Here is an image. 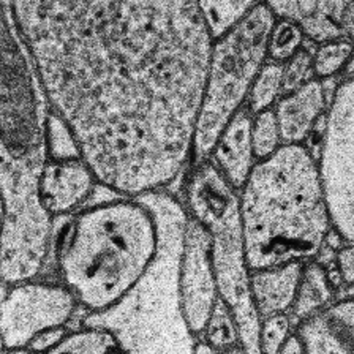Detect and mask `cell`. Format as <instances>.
<instances>
[{
  "label": "cell",
  "mask_w": 354,
  "mask_h": 354,
  "mask_svg": "<svg viewBox=\"0 0 354 354\" xmlns=\"http://www.w3.org/2000/svg\"><path fill=\"white\" fill-rule=\"evenodd\" d=\"M49 109L98 185L165 190L192 162L212 38L196 0H13Z\"/></svg>",
  "instance_id": "obj_1"
},
{
  "label": "cell",
  "mask_w": 354,
  "mask_h": 354,
  "mask_svg": "<svg viewBox=\"0 0 354 354\" xmlns=\"http://www.w3.org/2000/svg\"><path fill=\"white\" fill-rule=\"evenodd\" d=\"M49 104L15 18L13 0H0V279H35L46 261L53 217L38 196L46 160Z\"/></svg>",
  "instance_id": "obj_2"
},
{
  "label": "cell",
  "mask_w": 354,
  "mask_h": 354,
  "mask_svg": "<svg viewBox=\"0 0 354 354\" xmlns=\"http://www.w3.org/2000/svg\"><path fill=\"white\" fill-rule=\"evenodd\" d=\"M237 195L250 270L317 258L332 226L308 147L281 144L257 160Z\"/></svg>",
  "instance_id": "obj_3"
},
{
  "label": "cell",
  "mask_w": 354,
  "mask_h": 354,
  "mask_svg": "<svg viewBox=\"0 0 354 354\" xmlns=\"http://www.w3.org/2000/svg\"><path fill=\"white\" fill-rule=\"evenodd\" d=\"M157 245V223L140 199L95 204L60 234L55 253L60 280L87 313L102 312L140 280Z\"/></svg>",
  "instance_id": "obj_4"
},
{
  "label": "cell",
  "mask_w": 354,
  "mask_h": 354,
  "mask_svg": "<svg viewBox=\"0 0 354 354\" xmlns=\"http://www.w3.org/2000/svg\"><path fill=\"white\" fill-rule=\"evenodd\" d=\"M133 198L151 209L158 230L157 252L131 290L109 308L87 313L84 324L108 329L120 351L190 354L198 337L182 315L179 285L185 206L165 190Z\"/></svg>",
  "instance_id": "obj_5"
},
{
  "label": "cell",
  "mask_w": 354,
  "mask_h": 354,
  "mask_svg": "<svg viewBox=\"0 0 354 354\" xmlns=\"http://www.w3.org/2000/svg\"><path fill=\"white\" fill-rule=\"evenodd\" d=\"M187 214L209 234L218 297L234 315L243 351L259 353V318L250 295V268L239 212V195L209 158L192 166L185 185Z\"/></svg>",
  "instance_id": "obj_6"
},
{
  "label": "cell",
  "mask_w": 354,
  "mask_h": 354,
  "mask_svg": "<svg viewBox=\"0 0 354 354\" xmlns=\"http://www.w3.org/2000/svg\"><path fill=\"white\" fill-rule=\"evenodd\" d=\"M274 15L261 2L212 41L206 86L192 144V163L209 157L215 142L247 102L258 71L268 60Z\"/></svg>",
  "instance_id": "obj_7"
},
{
  "label": "cell",
  "mask_w": 354,
  "mask_h": 354,
  "mask_svg": "<svg viewBox=\"0 0 354 354\" xmlns=\"http://www.w3.org/2000/svg\"><path fill=\"white\" fill-rule=\"evenodd\" d=\"M324 114L317 162L330 226L346 243L354 239V81L339 82Z\"/></svg>",
  "instance_id": "obj_8"
},
{
  "label": "cell",
  "mask_w": 354,
  "mask_h": 354,
  "mask_svg": "<svg viewBox=\"0 0 354 354\" xmlns=\"http://www.w3.org/2000/svg\"><path fill=\"white\" fill-rule=\"evenodd\" d=\"M77 302L62 283L33 279L10 283L0 296V334L7 351H26L40 332L70 323Z\"/></svg>",
  "instance_id": "obj_9"
},
{
  "label": "cell",
  "mask_w": 354,
  "mask_h": 354,
  "mask_svg": "<svg viewBox=\"0 0 354 354\" xmlns=\"http://www.w3.org/2000/svg\"><path fill=\"white\" fill-rule=\"evenodd\" d=\"M179 285L182 315L192 334L199 337L218 299V290L210 261L209 234L206 228L188 214L182 245Z\"/></svg>",
  "instance_id": "obj_10"
},
{
  "label": "cell",
  "mask_w": 354,
  "mask_h": 354,
  "mask_svg": "<svg viewBox=\"0 0 354 354\" xmlns=\"http://www.w3.org/2000/svg\"><path fill=\"white\" fill-rule=\"evenodd\" d=\"M97 185L95 176L82 158H46L38 179V196L43 209L57 217L81 206Z\"/></svg>",
  "instance_id": "obj_11"
},
{
  "label": "cell",
  "mask_w": 354,
  "mask_h": 354,
  "mask_svg": "<svg viewBox=\"0 0 354 354\" xmlns=\"http://www.w3.org/2000/svg\"><path fill=\"white\" fill-rule=\"evenodd\" d=\"M296 334L308 354L354 353V301L348 295L297 323Z\"/></svg>",
  "instance_id": "obj_12"
},
{
  "label": "cell",
  "mask_w": 354,
  "mask_h": 354,
  "mask_svg": "<svg viewBox=\"0 0 354 354\" xmlns=\"http://www.w3.org/2000/svg\"><path fill=\"white\" fill-rule=\"evenodd\" d=\"M281 144H304L328 109L324 82L310 77L274 104Z\"/></svg>",
  "instance_id": "obj_13"
},
{
  "label": "cell",
  "mask_w": 354,
  "mask_h": 354,
  "mask_svg": "<svg viewBox=\"0 0 354 354\" xmlns=\"http://www.w3.org/2000/svg\"><path fill=\"white\" fill-rule=\"evenodd\" d=\"M250 127L252 114L243 104L221 131L207 157L236 192L245 184L254 165Z\"/></svg>",
  "instance_id": "obj_14"
},
{
  "label": "cell",
  "mask_w": 354,
  "mask_h": 354,
  "mask_svg": "<svg viewBox=\"0 0 354 354\" xmlns=\"http://www.w3.org/2000/svg\"><path fill=\"white\" fill-rule=\"evenodd\" d=\"M302 264L285 263L250 270V295L259 319L274 313H288L295 302Z\"/></svg>",
  "instance_id": "obj_15"
},
{
  "label": "cell",
  "mask_w": 354,
  "mask_h": 354,
  "mask_svg": "<svg viewBox=\"0 0 354 354\" xmlns=\"http://www.w3.org/2000/svg\"><path fill=\"white\" fill-rule=\"evenodd\" d=\"M353 3L354 0H321L317 13L299 24L306 40L317 44L337 38L353 40Z\"/></svg>",
  "instance_id": "obj_16"
},
{
  "label": "cell",
  "mask_w": 354,
  "mask_h": 354,
  "mask_svg": "<svg viewBox=\"0 0 354 354\" xmlns=\"http://www.w3.org/2000/svg\"><path fill=\"white\" fill-rule=\"evenodd\" d=\"M334 292L335 288L329 281L326 266L313 261V259L304 263L295 302L290 308L292 317L291 321L296 319L299 323L301 319L326 307L334 301Z\"/></svg>",
  "instance_id": "obj_17"
},
{
  "label": "cell",
  "mask_w": 354,
  "mask_h": 354,
  "mask_svg": "<svg viewBox=\"0 0 354 354\" xmlns=\"http://www.w3.org/2000/svg\"><path fill=\"white\" fill-rule=\"evenodd\" d=\"M196 2L214 41L245 18L258 3H261V0H196Z\"/></svg>",
  "instance_id": "obj_18"
},
{
  "label": "cell",
  "mask_w": 354,
  "mask_h": 354,
  "mask_svg": "<svg viewBox=\"0 0 354 354\" xmlns=\"http://www.w3.org/2000/svg\"><path fill=\"white\" fill-rule=\"evenodd\" d=\"M199 337H203V340L214 351H243L239 342V330H237L234 315H232L223 299L220 297L215 301L212 312H210Z\"/></svg>",
  "instance_id": "obj_19"
},
{
  "label": "cell",
  "mask_w": 354,
  "mask_h": 354,
  "mask_svg": "<svg viewBox=\"0 0 354 354\" xmlns=\"http://www.w3.org/2000/svg\"><path fill=\"white\" fill-rule=\"evenodd\" d=\"M353 62V40H337L319 43L312 53V75L317 80L326 81L337 75H343Z\"/></svg>",
  "instance_id": "obj_20"
},
{
  "label": "cell",
  "mask_w": 354,
  "mask_h": 354,
  "mask_svg": "<svg viewBox=\"0 0 354 354\" xmlns=\"http://www.w3.org/2000/svg\"><path fill=\"white\" fill-rule=\"evenodd\" d=\"M281 88H283V64L266 60L248 92L247 109L253 115L259 111L272 108L277 100L281 97Z\"/></svg>",
  "instance_id": "obj_21"
},
{
  "label": "cell",
  "mask_w": 354,
  "mask_h": 354,
  "mask_svg": "<svg viewBox=\"0 0 354 354\" xmlns=\"http://www.w3.org/2000/svg\"><path fill=\"white\" fill-rule=\"evenodd\" d=\"M109 351H120L115 337L108 329L98 326H86L75 332H66L64 339L55 345L51 353H80V354H102Z\"/></svg>",
  "instance_id": "obj_22"
},
{
  "label": "cell",
  "mask_w": 354,
  "mask_h": 354,
  "mask_svg": "<svg viewBox=\"0 0 354 354\" xmlns=\"http://www.w3.org/2000/svg\"><path fill=\"white\" fill-rule=\"evenodd\" d=\"M306 43L301 26L291 19H275L268 40V60L283 64Z\"/></svg>",
  "instance_id": "obj_23"
},
{
  "label": "cell",
  "mask_w": 354,
  "mask_h": 354,
  "mask_svg": "<svg viewBox=\"0 0 354 354\" xmlns=\"http://www.w3.org/2000/svg\"><path fill=\"white\" fill-rule=\"evenodd\" d=\"M250 136L254 160L269 157L281 146V138L279 125H277L274 108L259 111V113L252 115Z\"/></svg>",
  "instance_id": "obj_24"
},
{
  "label": "cell",
  "mask_w": 354,
  "mask_h": 354,
  "mask_svg": "<svg viewBox=\"0 0 354 354\" xmlns=\"http://www.w3.org/2000/svg\"><path fill=\"white\" fill-rule=\"evenodd\" d=\"M46 158L68 160L81 158L80 149L68 127L51 109L46 122Z\"/></svg>",
  "instance_id": "obj_25"
},
{
  "label": "cell",
  "mask_w": 354,
  "mask_h": 354,
  "mask_svg": "<svg viewBox=\"0 0 354 354\" xmlns=\"http://www.w3.org/2000/svg\"><path fill=\"white\" fill-rule=\"evenodd\" d=\"M292 321L288 313H274L259 319L258 346L259 353L275 354L283 345L286 337L291 334Z\"/></svg>",
  "instance_id": "obj_26"
},
{
  "label": "cell",
  "mask_w": 354,
  "mask_h": 354,
  "mask_svg": "<svg viewBox=\"0 0 354 354\" xmlns=\"http://www.w3.org/2000/svg\"><path fill=\"white\" fill-rule=\"evenodd\" d=\"M310 77H313L312 53L306 46H302L286 62H283V88H281V95L295 91L296 87L302 86Z\"/></svg>",
  "instance_id": "obj_27"
},
{
  "label": "cell",
  "mask_w": 354,
  "mask_h": 354,
  "mask_svg": "<svg viewBox=\"0 0 354 354\" xmlns=\"http://www.w3.org/2000/svg\"><path fill=\"white\" fill-rule=\"evenodd\" d=\"M275 19H291L301 24L317 13L321 0H261Z\"/></svg>",
  "instance_id": "obj_28"
},
{
  "label": "cell",
  "mask_w": 354,
  "mask_h": 354,
  "mask_svg": "<svg viewBox=\"0 0 354 354\" xmlns=\"http://www.w3.org/2000/svg\"><path fill=\"white\" fill-rule=\"evenodd\" d=\"M334 268L340 274L345 286L354 283V248L353 243H343L334 254Z\"/></svg>",
  "instance_id": "obj_29"
},
{
  "label": "cell",
  "mask_w": 354,
  "mask_h": 354,
  "mask_svg": "<svg viewBox=\"0 0 354 354\" xmlns=\"http://www.w3.org/2000/svg\"><path fill=\"white\" fill-rule=\"evenodd\" d=\"M65 334H66L65 326L43 330L29 342V345L26 346V351H49L51 353L53 348L64 339Z\"/></svg>",
  "instance_id": "obj_30"
},
{
  "label": "cell",
  "mask_w": 354,
  "mask_h": 354,
  "mask_svg": "<svg viewBox=\"0 0 354 354\" xmlns=\"http://www.w3.org/2000/svg\"><path fill=\"white\" fill-rule=\"evenodd\" d=\"M279 353L281 354H301L304 353V346H302V342L299 339L297 334H290L286 337V340L283 342V345L280 346Z\"/></svg>",
  "instance_id": "obj_31"
},
{
  "label": "cell",
  "mask_w": 354,
  "mask_h": 354,
  "mask_svg": "<svg viewBox=\"0 0 354 354\" xmlns=\"http://www.w3.org/2000/svg\"><path fill=\"white\" fill-rule=\"evenodd\" d=\"M3 221H5V204H3L2 195H0V231H2Z\"/></svg>",
  "instance_id": "obj_32"
},
{
  "label": "cell",
  "mask_w": 354,
  "mask_h": 354,
  "mask_svg": "<svg viewBox=\"0 0 354 354\" xmlns=\"http://www.w3.org/2000/svg\"><path fill=\"white\" fill-rule=\"evenodd\" d=\"M2 351H7V348H5V342H3V337L0 334V353Z\"/></svg>",
  "instance_id": "obj_33"
},
{
  "label": "cell",
  "mask_w": 354,
  "mask_h": 354,
  "mask_svg": "<svg viewBox=\"0 0 354 354\" xmlns=\"http://www.w3.org/2000/svg\"><path fill=\"white\" fill-rule=\"evenodd\" d=\"M0 283H2V279H0Z\"/></svg>",
  "instance_id": "obj_34"
}]
</instances>
